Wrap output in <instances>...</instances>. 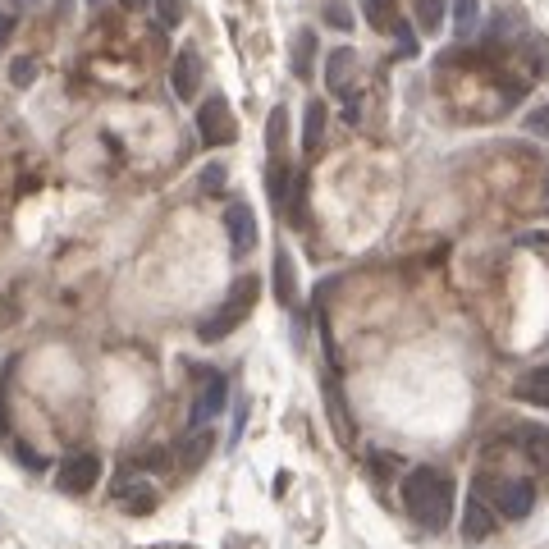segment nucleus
I'll use <instances>...</instances> for the list:
<instances>
[{
  "mask_svg": "<svg viewBox=\"0 0 549 549\" xmlns=\"http://www.w3.org/2000/svg\"><path fill=\"white\" fill-rule=\"evenodd\" d=\"M453 499H458V485L449 472L440 467H412L403 476V508L412 513V522L426 531H444L453 517Z\"/></svg>",
  "mask_w": 549,
  "mask_h": 549,
  "instance_id": "obj_1",
  "label": "nucleus"
},
{
  "mask_svg": "<svg viewBox=\"0 0 549 549\" xmlns=\"http://www.w3.org/2000/svg\"><path fill=\"white\" fill-rule=\"evenodd\" d=\"M257 293H261V280H234V289H229V298L220 302L216 312L206 316L202 325H197V339L202 344H220V339H229V334L238 330V325L252 316V307H257Z\"/></svg>",
  "mask_w": 549,
  "mask_h": 549,
  "instance_id": "obj_2",
  "label": "nucleus"
},
{
  "mask_svg": "<svg viewBox=\"0 0 549 549\" xmlns=\"http://www.w3.org/2000/svg\"><path fill=\"white\" fill-rule=\"evenodd\" d=\"M197 133H202L206 147H229V142L238 138V119L225 97L202 101V110H197Z\"/></svg>",
  "mask_w": 549,
  "mask_h": 549,
  "instance_id": "obj_3",
  "label": "nucleus"
},
{
  "mask_svg": "<svg viewBox=\"0 0 549 549\" xmlns=\"http://www.w3.org/2000/svg\"><path fill=\"white\" fill-rule=\"evenodd\" d=\"M101 481V458L97 453H69L60 472H55V485L65 490V495H87L92 485Z\"/></svg>",
  "mask_w": 549,
  "mask_h": 549,
  "instance_id": "obj_4",
  "label": "nucleus"
},
{
  "mask_svg": "<svg viewBox=\"0 0 549 549\" xmlns=\"http://www.w3.org/2000/svg\"><path fill=\"white\" fill-rule=\"evenodd\" d=\"M202 78H206L202 55H197L193 46H183V51L174 55V65H170V87H174V97H179V101H197V92H202Z\"/></svg>",
  "mask_w": 549,
  "mask_h": 549,
  "instance_id": "obj_5",
  "label": "nucleus"
},
{
  "mask_svg": "<svg viewBox=\"0 0 549 549\" xmlns=\"http://www.w3.org/2000/svg\"><path fill=\"white\" fill-rule=\"evenodd\" d=\"M229 403V380L220 371H202V389H197L193 399V426H206V421H216Z\"/></svg>",
  "mask_w": 549,
  "mask_h": 549,
  "instance_id": "obj_6",
  "label": "nucleus"
},
{
  "mask_svg": "<svg viewBox=\"0 0 549 549\" xmlns=\"http://www.w3.org/2000/svg\"><path fill=\"white\" fill-rule=\"evenodd\" d=\"M536 508V485L531 481H499L495 485V513L508 522H522V517Z\"/></svg>",
  "mask_w": 549,
  "mask_h": 549,
  "instance_id": "obj_7",
  "label": "nucleus"
},
{
  "mask_svg": "<svg viewBox=\"0 0 549 549\" xmlns=\"http://www.w3.org/2000/svg\"><path fill=\"white\" fill-rule=\"evenodd\" d=\"M225 225H229V248H234V257H248V252L257 248V211H252L248 202H234L225 211Z\"/></svg>",
  "mask_w": 549,
  "mask_h": 549,
  "instance_id": "obj_8",
  "label": "nucleus"
},
{
  "mask_svg": "<svg viewBox=\"0 0 549 549\" xmlns=\"http://www.w3.org/2000/svg\"><path fill=\"white\" fill-rule=\"evenodd\" d=\"M321 389H325V412H330L334 435H339V444H344V449H353V417H348V403H344V389H339V376H334V366L325 371Z\"/></svg>",
  "mask_w": 549,
  "mask_h": 549,
  "instance_id": "obj_9",
  "label": "nucleus"
},
{
  "mask_svg": "<svg viewBox=\"0 0 549 549\" xmlns=\"http://www.w3.org/2000/svg\"><path fill=\"white\" fill-rule=\"evenodd\" d=\"M499 527V513L490 504H485L481 495H467L463 504V540L467 545H481V540H490Z\"/></svg>",
  "mask_w": 549,
  "mask_h": 549,
  "instance_id": "obj_10",
  "label": "nucleus"
},
{
  "mask_svg": "<svg viewBox=\"0 0 549 549\" xmlns=\"http://www.w3.org/2000/svg\"><path fill=\"white\" fill-rule=\"evenodd\" d=\"M211 449H216V431H211V426H193V431L179 440V449H174V463H179L183 472H197V467L211 458Z\"/></svg>",
  "mask_w": 549,
  "mask_h": 549,
  "instance_id": "obj_11",
  "label": "nucleus"
},
{
  "mask_svg": "<svg viewBox=\"0 0 549 549\" xmlns=\"http://www.w3.org/2000/svg\"><path fill=\"white\" fill-rule=\"evenodd\" d=\"M353 74H357V51L353 46H334L330 60H325V92H330V97H344Z\"/></svg>",
  "mask_w": 549,
  "mask_h": 549,
  "instance_id": "obj_12",
  "label": "nucleus"
},
{
  "mask_svg": "<svg viewBox=\"0 0 549 549\" xmlns=\"http://www.w3.org/2000/svg\"><path fill=\"white\" fill-rule=\"evenodd\" d=\"M289 65H293V78H298V83H307V78L316 74V33L312 28H298V33H293Z\"/></svg>",
  "mask_w": 549,
  "mask_h": 549,
  "instance_id": "obj_13",
  "label": "nucleus"
},
{
  "mask_svg": "<svg viewBox=\"0 0 549 549\" xmlns=\"http://www.w3.org/2000/svg\"><path fill=\"white\" fill-rule=\"evenodd\" d=\"M513 394L522 403H536V408H549V366H531L527 376H517Z\"/></svg>",
  "mask_w": 549,
  "mask_h": 549,
  "instance_id": "obj_14",
  "label": "nucleus"
},
{
  "mask_svg": "<svg viewBox=\"0 0 549 549\" xmlns=\"http://www.w3.org/2000/svg\"><path fill=\"white\" fill-rule=\"evenodd\" d=\"M513 440H517V449L527 453L531 463L549 472V426H517Z\"/></svg>",
  "mask_w": 549,
  "mask_h": 549,
  "instance_id": "obj_15",
  "label": "nucleus"
},
{
  "mask_svg": "<svg viewBox=\"0 0 549 549\" xmlns=\"http://www.w3.org/2000/svg\"><path fill=\"white\" fill-rule=\"evenodd\" d=\"M275 298H280L284 307H298V270H293L289 248L275 252Z\"/></svg>",
  "mask_w": 549,
  "mask_h": 549,
  "instance_id": "obj_16",
  "label": "nucleus"
},
{
  "mask_svg": "<svg viewBox=\"0 0 549 549\" xmlns=\"http://www.w3.org/2000/svg\"><path fill=\"white\" fill-rule=\"evenodd\" d=\"M115 499L124 508H129V513H151V508H156V490H151L147 481H119V490H115Z\"/></svg>",
  "mask_w": 549,
  "mask_h": 549,
  "instance_id": "obj_17",
  "label": "nucleus"
},
{
  "mask_svg": "<svg viewBox=\"0 0 549 549\" xmlns=\"http://www.w3.org/2000/svg\"><path fill=\"white\" fill-rule=\"evenodd\" d=\"M325 138V101H307V115H302V151L312 156Z\"/></svg>",
  "mask_w": 549,
  "mask_h": 549,
  "instance_id": "obj_18",
  "label": "nucleus"
},
{
  "mask_svg": "<svg viewBox=\"0 0 549 549\" xmlns=\"http://www.w3.org/2000/svg\"><path fill=\"white\" fill-rule=\"evenodd\" d=\"M362 14H366V23H371L376 33H394V23L403 19L394 0H362Z\"/></svg>",
  "mask_w": 549,
  "mask_h": 549,
  "instance_id": "obj_19",
  "label": "nucleus"
},
{
  "mask_svg": "<svg viewBox=\"0 0 549 549\" xmlns=\"http://www.w3.org/2000/svg\"><path fill=\"white\" fill-rule=\"evenodd\" d=\"M412 14H417L421 33H440L444 14H449V0H412Z\"/></svg>",
  "mask_w": 549,
  "mask_h": 549,
  "instance_id": "obj_20",
  "label": "nucleus"
},
{
  "mask_svg": "<svg viewBox=\"0 0 549 549\" xmlns=\"http://www.w3.org/2000/svg\"><path fill=\"white\" fill-rule=\"evenodd\" d=\"M284 129H289V115H284V106H275V110L266 115V151H270V161H280Z\"/></svg>",
  "mask_w": 549,
  "mask_h": 549,
  "instance_id": "obj_21",
  "label": "nucleus"
},
{
  "mask_svg": "<svg viewBox=\"0 0 549 549\" xmlns=\"http://www.w3.org/2000/svg\"><path fill=\"white\" fill-rule=\"evenodd\" d=\"M453 28L463 37H472L481 28V0H453Z\"/></svg>",
  "mask_w": 549,
  "mask_h": 549,
  "instance_id": "obj_22",
  "label": "nucleus"
},
{
  "mask_svg": "<svg viewBox=\"0 0 549 549\" xmlns=\"http://www.w3.org/2000/svg\"><path fill=\"white\" fill-rule=\"evenodd\" d=\"M527 51H531V74L549 78V37H527Z\"/></svg>",
  "mask_w": 549,
  "mask_h": 549,
  "instance_id": "obj_23",
  "label": "nucleus"
},
{
  "mask_svg": "<svg viewBox=\"0 0 549 549\" xmlns=\"http://www.w3.org/2000/svg\"><path fill=\"white\" fill-rule=\"evenodd\" d=\"M325 23H330V28H339V33H348V28H353V10H348L344 0H325Z\"/></svg>",
  "mask_w": 549,
  "mask_h": 549,
  "instance_id": "obj_24",
  "label": "nucleus"
},
{
  "mask_svg": "<svg viewBox=\"0 0 549 549\" xmlns=\"http://www.w3.org/2000/svg\"><path fill=\"white\" fill-rule=\"evenodd\" d=\"M10 83L14 87H33L37 83V60H28V55L10 60Z\"/></svg>",
  "mask_w": 549,
  "mask_h": 549,
  "instance_id": "obj_25",
  "label": "nucleus"
},
{
  "mask_svg": "<svg viewBox=\"0 0 549 549\" xmlns=\"http://www.w3.org/2000/svg\"><path fill=\"white\" fill-rule=\"evenodd\" d=\"M522 129H527L531 138H545V142H549V101H540V106L531 110L527 119H522Z\"/></svg>",
  "mask_w": 549,
  "mask_h": 549,
  "instance_id": "obj_26",
  "label": "nucleus"
},
{
  "mask_svg": "<svg viewBox=\"0 0 549 549\" xmlns=\"http://www.w3.org/2000/svg\"><path fill=\"white\" fill-rule=\"evenodd\" d=\"M183 0H156V19H161V28H179V19H183Z\"/></svg>",
  "mask_w": 549,
  "mask_h": 549,
  "instance_id": "obj_27",
  "label": "nucleus"
},
{
  "mask_svg": "<svg viewBox=\"0 0 549 549\" xmlns=\"http://www.w3.org/2000/svg\"><path fill=\"white\" fill-rule=\"evenodd\" d=\"M225 165H216V161H211V165H202V179H197V183H202V193H220V188H225Z\"/></svg>",
  "mask_w": 549,
  "mask_h": 549,
  "instance_id": "obj_28",
  "label": "nucleus"
},
{
  "mask_svg": "<svg viewBox=\"0 0 549 549\" xmlns=\"http://www.w3.org/2000/svg\"><path fill=\"white\" fill-rule=\"evenodd\" d=\"M389 37L399 42V51H403V55H412V51H417V37H412L408 19H399V23H394V33H389Z\"/></svg>",
  "mask_w": 549,
  "mask_h": 549,
  "instance_id": "obj_29",
  "label": "nucleus"
},
{
  "mask_svg": "<svg viewBox=\"0 0 549 549\" xmlns=\"http://www.w3.org/2000/svg\"><path fill=\"white\" fill-rule=\"evenodd\" d=\"M14 37V14H0V46Z\"/></svg>",
  "mask_w": 549,
  "mask_h": 549,
  "instance_id": "obj_30",
  "label": "nucleus"
},
{
  "mask_svg": "<svg viewBox=\"0 0 549 549\" xmlns=\"http://www.w3.org/2000/svg\"><path fill=\"white\" fill-rule=\"evenodd\" d=\"M119 5H124V10H142V5H147V0H119Z\"/></svg>",
  "mask_w": 549,
  "mask_h": 549,
  "instance_id": "obj_31",
  "label": "nucleus"
},
{
  "mask_svg": "<svg viewBox=\"0 0 549 549\" xmlns=\"http://www.w3.org/2000/svg\"><path fill=\"white\" fill-rule=\"evenodd\" d=\"M14 5H28V10H33V5H42V0H14Z\"/></svg>",
  "mask_w": 549,
  "mask_h": 549,
  "instance_id": "obj_32",
  "label": "nucleus"
},
{
  "mask_svg": "<svg viewBox=\"0 0 549 549\" xmlns=\"http://www.w3.org/2000/svg\"><path fill=\"white\" fill-rule=\"evenodd\" d=\"M545 206H549V188H545Z\"/></svg>",
  "mask_w": 549,
  "mask_h": 549,
  "instance_id": "obj_33",
  "label": "nucleus"
},
{
  "mask_svg": "<svg viewBox=\"0 0 549 549\" xmlns=\"http://www.w3.org/2000/svg\"><path fill=\"white\" fill-rule=\"evenodd\" d=\"M87 5H101V0H87Z\"/></svg>",
  "mask_w": 549,
  "mask_h": 549,
  "instance_id": "obj_34",
  "label": "nucleus"
}]
</instances>
